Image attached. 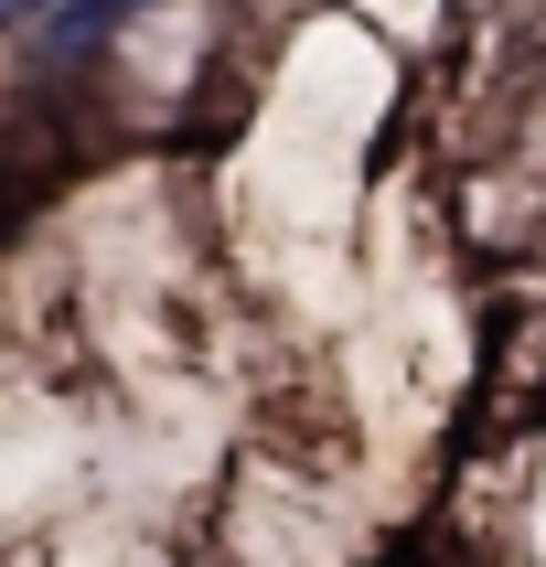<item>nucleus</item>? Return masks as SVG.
Returning <instances> with one entry per match:
<instances>
[{
	"instance_id": "obj_1",
	"label": "nucleus",
	"mask_w": 546,
	"mask_h": 567,
	"mask_svg": "<svg viewBox=\"0 0 546 567\" xmlns=\"http://www.w3.org/2000/svg\"><path fill=\"white\" fill-rule=\"evenodd\" d=\"M525 567H546V450H536V472H525Z\"/></svg>"
}]
</instances>
